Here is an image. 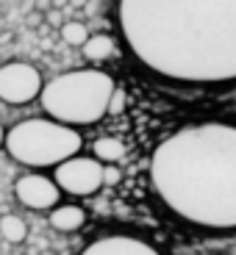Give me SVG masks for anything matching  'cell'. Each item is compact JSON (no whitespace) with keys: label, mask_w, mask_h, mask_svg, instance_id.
<instances>
[{"label":"cell","mask_w":236,"mask_h":255,"mask_svg":"<svg viewBox=\"0 0 236 255\" xmlns=\"http://www.w3.org/2000/svg\"><path fill=\"white\" fill-rule=\"evenodd\" d=\"M120 180V169L114 164H103V186H114Z\"/></svg>","instance_id":"5bb4252c"},{"label":"cell","mask_w":236,"mask_h":255,"mask_svg":"<svg viewBox=\"0 0 236 255\" xmlns=\"http://www.w3.org/2000/svg\"><path fill=\"white\" fill-rule=\"evenodd\" d=\"M58 33H61L64 45L70 47H81L86 39H89V25L83 22V19H64L61 25H58Z\"/></svg>","instance_id":"4fadbf2b"},{"label":"cell","mask_w":236,"mask_h":255,"mask_svg":"<svg viewBox=\"0 0 236 255\" xmlns=\"http://www.w3.org/2000/svg\"><path fill=\"white\" fill-rule=\"evenodd\" d=\"M36 255H56L53 250H42V253H36Z\"/></svg>","instance_id":"d6986e66"},{"label":"cell","mask_w":236,"mask_h":255,"mask_svg":"<svg viewBox=\"0 0 236 255\" xmlns=\"http://www.w3.org/2000/svg\"><path fill=\"white\" fill-rule=\"evenodd\" d=\"M53 180H56L61 194L72 197H92L103 189V164L95 155H72L53 166Z\"/></svg>","instance_id":"5b68a950"},{"label":"cell","mask_w":236,"mask_h":255,"mask_svg":"<svg viewBox=\"0 0 236 255\" xmlns=\"http://www.w3.org/2000/svg\"><path fill=\"white\" fill-rule=\"evenodd\" d=\"M122 45L175 86H236V0H117Z\"/></svg>","instance_id":"6da1fadb"},{"label":"cell","mask_w":236,"mask_h":255,"mask_svg":"<svg viewBox=\"0 0 236 255\" xmlns=\"http://www.w3.org/2000/svg\"><path fill=\"white\" fill-rule=\"evenodd\" d=\"M86 3H89V0H70L72 8H81V6H86Z\"/></svg>","instance_id":"e0dca14e"},{"label":"cell","mask_w":236,"mask_h":255,"mask_svg":"<svg viewBox=\"0 0 236 255\" xmlns=\"http://www.w3.org/2000/svg\"><path fill=\"white\" fill-rule=\"evenodd\" d=\"M53 8H70V0H50Z\"/></svg>","instance_id":"2e32d148"},{"label":"cell","mask_w":236,"mask_h":255,"mask_svg":"<svg viewBox=\"0 0 236 255\" xmlns=\"http://www.w3.org/2000/svg\"><path fill=\"white\" fill-rule=\"evenodd\" d=\"M117 81L97 67L70 70L47 81L39 92V106L50 120L70 128L95 125L109 114Z\"/></svg>","instance_id":"3957f363"},{"label":"cell","mask_w":236,"mask_h":255,"mask_svg":"<svg viewBox=\"0 0 236 255\" xmlns=\"http://www.w3.org/2000/svg\"><path fill=\"white\" fill-rule=\"evenodd\" d=\"M45 86L42 72L28 61H6L0 67V100L6 106H28L39 100Z\"/></svg>","instance_id":"8992f818"},{"label":"cell","mask_w":236,"mask_h":255,"mask_svg":"<svg viewBox=\"0 0 236 255\" xmlns=\"http://www.w3.org/2000/svg\"><path fill=\"white\" fill-rule=\"evenodd\" d=\"M0 239L6 244H22L28 239V225L22 217H14V214H6L0 217Z\"/></svg>","instance_id":"7c38bea8"},{"label":"cell","mask_w":236,"mask_h":255,"mask_svg":"<svg viewBox=\"0 0 236 255\" xmlns=\"http://www.w3.org/2000/svg\"><path fill=\"white\" fill-rule=\"evenodd\" d=\"M81 147V130L50 117H33V120L17 122L6 130V141H3L8 158L28 169H53L56 164L78 155Z\"/></svg>","instance_id":"277c9868"},{"label":"cell","mask_w":236,"mask_h":255,"mask_svg":"<svg viewBox=\"0 0 236 255\" xmlns=\"http://www.w3.org/2000/svg\"><path fill=\"white\" fill-rule=\"evenodd\" d=\"M81 53L89 64H103V61H109V58H114L117 42L109 33H89V39L81 45Z\"/></svg>","instance_id":"30bf717a"},{"label":"cell","mask_w":236,"mask_h":255,"mask_svg":"<svg viewBox=\"0 0 236 255\" xmlns=\"http://www.w3.org/2000/svg\"><path fill=\"white\" fill-rule=\"evenodd\" d=\"M150 189L178 222L198 230H236V122L189 120L150 153Z\"/></svg>","instance_id":"7a4b0ae2"},{"label":"cell","mask_w":236,"mask_h":255,"mask_svg":"<svg viewBox=\"0 0 236 255\" xmlns=\"http://www.w3.org/2000/svg\"><path fill=\"white\" fill-rule=\"evenodd\" d=\"M14 197L28 211H50L61 203V191L50 175L42 172H25L14 180Z\"/></svg>","instance_id":"52a82bcc"},{"label":"cell","mask_w":236,"mask_h":255,"mask_svg":"<svg viewBox=\"0 0 236 255\" xmlns=\"http://www.w3.org/2000/svg\"><path fill=\"white\" fill-rule=\"evenodd\" d=\"M78 255H164L156 244L134 233H106L92 239Z\"/></svg>","instance_id":"ba28073f"},{"label":"cell","mask_w":236,"mask_h":255,"mask_svg":"<svg viewBox=\"0 0 236 255\" xmlns=\"http://www.w3.org/2000/svg\"><path fill=\"white\" fill-rule=\"evenodd\" d=\"M47 19L58 28V25H61V8H50V11H47Z\"/></svg>","instance_id":"9a60e30c"},{"label":"cell","mask_w":236,"mask_h":255,"mask_svg":"<svg viewBox=\"0 0 236 255\" xmlns=\"http://www.w3.org/2000/svg\"><path fill=\"white\" fill-rule=\"evenodd\" d=\"M3 141H6V128H3V122H0V150H3Z\"/></svg>","instance_id":"ac0fdd59"},{"label":"cell","mask_w":236,"mask_h":255,"mask_svg":"<svg viewBox=\"0 0 236 255\" xmlns=\"http://www.w3.org/2000/svg\"><path fill=\"white\" fill-rule=\"evenodd\" d=\"M92 153H95V158L100 164H117L125 155V144L120 139H114V136H103V139H97L92 144Z\"/></svg>","instance_id":"8fae6325"},{"label":"cell","mask_w":236,"mask_h":255,"mask_svg":"<svg viewBox=\"0 0 236 255\" xmlns=\"http://www.w3.org/2000/svg\"><path fill=\"white\" fill-rule=\"evenodd\" d=\"M47 222L58 233H78L86 225V211L75 203H58L47 211Z\"/></svg>","instance_id":"9c48e42d"}]
</instances>
